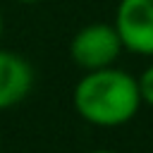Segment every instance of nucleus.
<instances>
[{
    "label": "nucleus",
    "instance_id": "f257e3e1",
    "mask_svg": "<svg viewBox=\"0 0 153 153\" xmlns=\"http://www.w3.org/2000/svg\"><path fill=\"white\" fill-rule=\"evenodd\" d=\"M72 103L76 115L93 127H122L141 108L139 81L115 65L91 69L76 81Z\"/></svg>",
    "mask_w": 153,
    "mask_h": 153
},
{
    "label": "nucleus",
    "instance_id": "f03ea898",
    "mask_svg": "<svg viewBox=\"0 0 153 153\" xmlns=\"http://www.w3.org/2000/svg\"><path fill=\"white\" fill-rule=\"evenodd\" d=\"M122 50H124V45H122V38H120L115 24H103V22L86 24L69 41V57L84 72L115 65L120 60Z\"/></svg>",
    "mask_w": 153,
    "mask_h": 153
},
{
    "label": "nucleus",
    "instance_id": "7ed1b4c3",
    "mask_svg": "<svg viewBox=\"0 0 153 153\" xmlns=\"http://www.w3.org/2000/svg\"><path fill=\"white\" fill-rule=\"evenodd\" d=\"M112 24L124 50L153 57V0H120Z\"/></svg>",
    "mask_w": 153,
    "mask_h": 153
},
{
    "label": "nucleus",
    "instance_id": "20e7f679",
    "mask_svg": "<svg viewBox=\"0 0 153 153\" xmlns=\"http://www.w3.org/2000/svg\"><path fill=\"white\" fill-rule=\"evenodd\" d=\"M33 88V67L14 50L0 48V110L22 103Z\"/></svg>",
    "mask_w": 153,
    "mask_h": 153
},
{
    "label": "nucleus",
    "instance_id": "39448f33",
    "mask_svg": "<svg viewBox=\"0 0 153 153\" xmlns=\"http://www.w3.org/2000/svg\"><path fill=\"white\" fill-rule=\"evenodd\" d=\"M136 81H139V93H141V103H146V105H151L153 108V62L136 76Z\"/></svg>",
    "mask_w": 153,
    "mask_h": 153
},
{
    "label": "nucleus",
    "instance_id": "423d86ee",
    "mask_svg": "<svg viewBox=\"0 0 153 153\" xmlns=\"http://www.w3.org/2000/svg\"><path fill=\"white\" fill-rule=\"evenodd\" d=\"M88 153H115V151H110V148H96V151H88Z\"/></svg>",
    "mask_w": 153,
    "mask_h": 153
},
{
    "label": "nucleus",
    "instance_id": "0eeeda50",
    "mask_svg": "<svg viewBox=\"0 0 153 153\" xmlns=\"http://www.w3.org/2000/svg\"><path fill=\"white\" fill-rule=\"evenodd\" d=\"M14 2H22V5H36V2H41V0H14Z\"/></svg>",
    "mask_w": 153,
    "mask_h": 153
},
{
    "label": "nucleus",
    "instance_id": "6e6552de",
    "mask_svg": "<svg viewBox=\"0 0 153 153\" xmlns=\"http://www.w3.org/2000/svg\"><path fill=\"white\" fill-rule=\"evenodd\" d=\"M2 29H5V22H2V12H0V36H2Z\"/></svg>",
    "mask_w": 153,
    "mask_h": 153
},
{
    "label": "nucleus",
    "instance_id": "1a4fd4ad",
    "mask_svg": "<svg viewBox=\"0 0 153 153\" xmlns=\"http://www.w3.org/2000/svg\"><path fill=\"white\" fill-rule=\"evenodd\" d=\"M0 148H2V139H0Z\"/></svg>",
    "mask_w": 153,
    "mask_h": 153
}]
</instances>
